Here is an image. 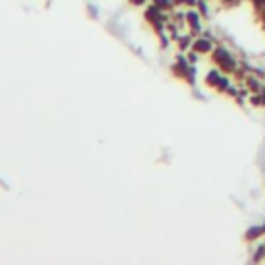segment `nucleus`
<instances>
[{"instance_id": "7", "label": "nucleus", "mask_w": 265, "mask_h": 265, "mask_svg": "<svg viewBox=\"0 0 265 265\" xmlns=\"http://www.w3.org/2000/svg\"><path fill=\"white\" fill-rule=\"evenodd\" d=\"M174 7H197V0H174Z\"/></svg>"}, {"instance_id": "9", "label": "nucleus", "mask_w": 265, "mask_h": 265, "mask_svg": "<svg viewBox=\"0 0 265 265\" xmlns=\"http://www.w3.org/2000/svg\"><path fill=\"white\" fill-rule=\"evenodd\" d=\"M220 3L226 7H236V5H240V0H220Z\"/></svg>"}, {"instance_id": "6", "label": "nucleus", "mask_w": 265, "mask_h": 265, "mask_svg": "<svg viewBox=\"0 0 265 265\" xmlns=\"http://www.w3.org/2000/svg\"><path fill=\"white\" fill-rule=\"evenodd\" d=\"M151 3L157 7V9H162V11H172L174 9V0H151Z\"/></svg>"}, {"instance_id": "3", "label": "nucleus", "mask_w": 265, "mask_h": 265, "mask_svg": "<svg viewBox=\"0 0 265 265\" xmlns=\"http://www.w3.org/2000/svg\"><path fill=\"white\" fill-rule=\"evenodd\" d=\"M201 17L203 15L199 11H187V25H189V29H191L193 35L201 33Z\"/></svg>"}, {"instance_id": "10", "label": "nucleus", "mask_w": 265, "mask_h": 265, "mask_svg": "<svg viewBox=\"0 0 265 265\" xmlns=\"http://www.w3.org/2000/svg\"><path fill=\"white\" fill-rule=\"evenodd\" d=\"M131 3H133V5H137V7H141V5H145L147 0H131Z\"/></svg>"}, {"instance_id": "1", "label": "nucleus", "mask_w": 265, "mask_h": 265, "mask_svg": "<svg viewBox=\"0 0 265 265\" xmlns=\"http://www.w3.org/2000/svg\"><path fill=\"white\" fill-rule=\"evenodd\" d=\"M211 58H214L216 66H218L220 70H224V73H234V70L238 68L234 56H232L226 48H222V46L214 48V52H211Z\"/></svg>"}, {"instance_id": "2", "label": "nucleus", "mask_w": 265, "mask_h": 265, "mask_svg": "<svg viewBox=\"0 0 265 265\" xmlns=\"http://www.w3.org/2000/svg\"><path fill=\"white\" fill-rule=\"evenodd\" d=\"M214 42H211V38L209 35H201V38H195L193 40V46H191V50H195V52H199V54H209V52H214Z\"/></svg>"}, {"instance_id": "4", "label": "nucleus", "mask_w": 265, "mask_h": 265, "mask_svg": "<svg viewBox=\"0 0 265 265\" xmlns=\"http://www.w3.org/2000/svg\"><path fill=\"white\" fill-rule=\"evenodd\" d=\"M263 234H265V224H261V226H251L249 230H246V234H244V240L253 242L255 238H261Z\"/></svg>"}, {"instance_id": "5", "label": "nucleus", "mask_w": 265, "mask_h": 265, "mask_svg": "<svg viewBox=\"0 0 265 265\" xmlns=\"http://www.w3.org/2000/svg\"><path fill=\"white\" fill-rule=\"evenodd\" d=\"M220 79H222V73H220L218 68H214V70H209V73L205 75V83H207L209 87H216Z\"/></svg>"}, {"instance_id": "8", "label": "nucleus", "mask_w": 265, "mask_h": 265, "mask_svg": "<svg viewBox=\"0 0 265 265\" xmlns=\"http://www.w3.org/2000/svg\"><path fill=\"white\" fill-rule=\"evenodd\" d=\"M199 56H201V54H199V52H195V50H191L189 54H187V58H189V62H191V64H195V62L199 60Z\"/></svg>"}]
</instances>
